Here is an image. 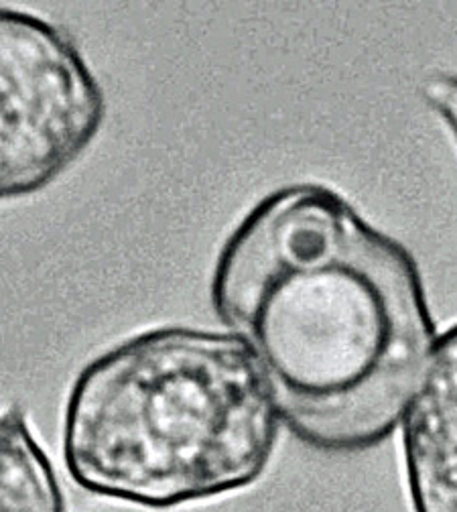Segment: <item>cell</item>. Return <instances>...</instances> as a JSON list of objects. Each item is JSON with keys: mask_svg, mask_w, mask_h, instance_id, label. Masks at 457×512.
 I'll return each mask as SVG.
<instances>
[{"mask_svg": "<svg viewBox=\"0 0 457 512\" xmlns=\"http://www.w3.org/2000/svg\"><path fill=\"white\" fill-rule=\"evenodd\" d=\"M401 431L413 512H457V324L437 336Z\"/></svg>", "mask_w": 457, "mask_h": 512, "instance_id": "cell-4", "label": "cell"}, {"mask_svg": "<svg viewBox=\"0 0 457 512\" xmlns=\"http://www.w3.org/2000/svg\"><path fill=\"white\" fill-rule=\"evenodd\" d=\"M104 118L102 84L76 41L35 13L0 9V202L68 173Z\"/></svg>", "mask_w": 457, "mask_h": 512, "instance_id": "cell-3", "label": "cell"}, {"mask_svg": "<svg viewBox=\"0 0 457 512\" xmlns=\"http://www.w3.org/2000/svg\"><path fill=\"white\" fill-rule=\"evenodd\" d=\"M425 104L445 124L457 147V74H441L423 86Z\"/></svg>", "mask_w": 457, "mask_h": 512, "instance_id": "cell-6", "label": "cell"}, {"mask_svg": "<svg viewBox=\"0 0 457 512\" xmlns=\"http://www.w3.org/2000/svg\"><path fill=\"white\" fill-rule=\"evenodd\" d=\"M0 512H65L53 464L19 405L0 413Z\"/></svg>", "mask_w": 457, "mask_h": 512, "instance_id": "cell-5", "label": "cell"}, {"mask_svg": "<svg viewBox=\"0 0 457 512\" xmlns=\"http://www.w3.org/2000/svg\"><path fill=\"white\" fill-rule=\"evenodd\" d=\"M210 303L252 354L281 425L330 454L393 435L439 336L407 246L321 183L277 187L242 216Z\"/></svg>", "mask_w": 457, "mask_h": 512, "instance_id": "cell-1", "label": "cell"}, {"mask_svg": "<svg viewBox=\"0 0 457 512\" xmlns=\"http://www.w3.org/2000/svg\"><path fill=\"white\" fill-rule=\"evenodd\" d=\"M281 419L232 332L159 326L92 358L63 405L61 454L84 490L165 510L252 486Z\"/></svg>", "mask_w": 457, "mask_h": 512, "instance_id": "cell-2", "label": "cell"}]
</instances>
